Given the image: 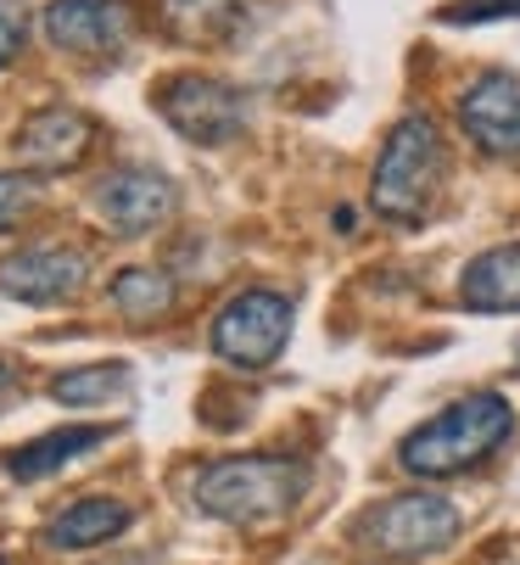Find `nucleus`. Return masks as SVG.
I'll list each match as a JSON object with an SVG mask.
<instances>
[{"label":"nucleus","mask_w":520,"mask_h":565,"mask_svg":"<svg viewBox=\"0 0 520 565\" xmlns=\"http://www.w3.org/2000/svg\"><path fill=\"white\" fill-rule=\"evenodd\" d=\"M509 431H514V403L503 392H465L397 443V465L414 481H448L487 465L509 443Z\"/></svg>","instance_id":"obj_1"},{"label":"nucleus","mask_w":520,"mask_h":565,"mask_svg":"<svg viewBox=\"0 0 520 565\" xmlns=\"http://www.w3.org/2000/svg\"><path fill=\"white\" fill-rule=\"evenodd\" d=\"M12 386H18V375H12V364H7V359H0V403L12 397Z\"/></svg>","instance_id":"obj_21"},{"label":"nucleus","mask_w":520,"mask_h":565,"mask_svg":"<svg viewBox=\"0 0 520 565\" xmlns=\"http://www.w3.org/2000/svg\"><path fill=\"white\" fill-rule=\"evenodd\" d=\"M91 202H96V213H102L107 230H118V235H146V230H157V224L173 218V207H180V191H173L168 174L129 163V169L102 174Z\"/></svg>","instance_id":"obj_11"},{"label":"nucleus","mask_w":520,"mask_h":565,"mask_svg":"<svg viewBox=\"0 0 520 565\" xmlns=\"http://www.w3.org/2000/svg\"><path fill=\"white\" fill-rule=\"evenodd\" d=\"M459 297L470 313H520V241L470 258L459 275Z\"/></svg>","instance_id":"obj_13"},{"label":"nucleus","mask_w":520,"mask_h":565,"mask_svg":"<svg viewBox=\"0 0 520 565\" xmlns=\"http://www.w3.org/2000/svg\"><path fill=\"white\" fill-rule=\"evenodd\" d=\"M107 437H113L107 426H56V431H45V437H34V443L12 448L0 465H7V476H12V481H45V476H56L62 465H73L78 454L102 448Z\"/></svg>","instance_id":"obj_14"},{"label":"nucleus","mask_w":520,"mask_h":565,"mask_svg":"<svg viewBox=\"0 0 520 565\" xmlns=\"http://www.w3.org/2000/svg\"><path fill=\"white\" fill-rule=\"evenodd\" d=\"M34 207V180L29 174H0V235L18 230Z\"/></svg>","instance_id":"obj_19"},{"label":"nucleus","mask_w":520,"mask_h":565,"mask_svg":"<svg viewBox=\"0 0 520 565\" xmlns=\"http://www.w3.org/2000/svg\"><path fill=\"white\" fill-rule=\"evenodd\" d=\"M437 18L443 23H503V18H520V0H454Z\"/></svg>","instance_id":"obj_20"},{"label":"nucleus","mask_w":520,"mask_h":565,"mask_svg":"<svg viewBox=\"0 0 520 565\" xmlns=\"http://www.w3.org/2000/svg\"><path fill=\"white\" fill-rule=\"evenodd\" d=\"M308 493V465L291 454H241L213 459L197 476V510L224 526H269L286 521Z\"/></svg>","instance_id":"obj_2"},{"label":"nucleus","mask_w":520,"mask_h":565,"mask_svg":"<svg viewBox=\"0 0 520 565\" xmlns=\"http://www.w3.org/2000/svg\"><path fill=\"white\" fill-rule=\"evenodd\" d=\"M113 308L124 319H135V326H151V319H162L173 308V280L162 269H146V264H129L113 275Z\"/></svg>","instance_id":"obj_16"},{"label":"nucleus","mask_w":520,"mask_h":565,"mask_svg":"<svg viewBox=\"0 0 520 565\" xmlns=\"http://www.w3.org/2000/svg\"><path fill=\"white\" fill-rule=\"evenodd\" d=\"M0 565H7V554H0Z\"/></svg>","instance_id":"obj_22"},{"label":"nucleus","mask_w":520,"mask_h":565,"mask_svg":"<svg viewBox=\"0 0 520 565\" xmlns=\"http://www.w3.org/2000/svg\"><path fill=\"white\" fill-rule=\"evenodd\" d=\"M40 29L62 56L113 62L140 34V18H135L129 0H51V7L40 12Z\"/></svg>","instance_id":"obj_7"},{"label":"nucleus","mask_w":520,"mask_h":565,"mask_svg":"<svg viewBox=\"0 0 520 565\" xmlns=\"http://www.w3.org/2000/svg\"><path fill=\"white\" fill-rule=\"evenodd\" d=\"M157 18L180 45L219 51V45H235L241 34H252L257 0H157Z\"/></svg>","instance_id":"obj_12"},{"label":"nucleus","mask_w":520,"mask_h":565,"mask_svg":"<svg viewBox=\"0 0 520 565\" xmlns=\"http://www.w3.org/2000/svg\"><path fill=\"white\" fill-rule=\"evenodd\" d=\"M29 45V0H0V73Z\"/></svg>","instance_id":"obj_18"},{"label":"nucleus","mask_w":520,"mask_h":565,"mask_svg":"<svg viewBox=\"0 0 520 565\" xmlns=\"http://www.w3.org/2000/svg\"><path fill=\"white\" fill-rule=\"evenodd\" d=\"M514 359H520V348H514Z\"/></svg>","instance_id":"obj_23"},{"label":"nucleus","mask_w":520,"mask_h":565,"mask_svg":"<svg viewBox=\"0 0 520 565\" xmlns=\"http://www.w3.org/2000/svg\"><path fill=\"white\" fill-rule=\"evenodd\" d=\"M291 297L280 291H235L213 313V353L235 370H264L291 342Z\"/></svg>","instance_id":"obj_6"},{"label":"nucleus","mask_w":520,"mask_h":565,"mask_svg":"<svg viewBox=\"0 0 520 565\" xmlns=\"http://www.w3.org/2000/svg\"><path fill=\"white\" fill-rule=\"evenodd\" d=\"M91 280V258L78 247H18L12 258H0V297L12 302H29V308H51V302H67L78 297V286Z\"/></svg>","instance_id":"obj_10"},{"label":"nucleus","mask_w":520,"mask_h":565,"mask_svg":"<svg viewBox=\"0 0 520 565\" xmlns=\"http://www.w3.org/2000/svg\"><path fill=\"white\" fill-rule=\"evenodd\" d=\"M129 392V364H84V370H62L51 381V397L62 409H102V403Z\"/></svg>","instance_id":"obj_17"},{"label":"nucleus","mask_w":520,"mask_h":565,"mask_svg":"<svg viewBox=\"0 0 520 565\" xmlns=\"http://www.w3.org/2000/svg\"><path fill=\"white\" fill-rule=\"evenodd\" d=\"M91 146H96V118L84 107H62V102L29 113L12 135V151L29 174H67L91 157Z\"/></svg>","instance_id":"obj_9"},{"label":"nucleus","mask_w":520,"mask_h":565,"mask_svg":"<svg viewBox=\"0 0 520 565\" xmlns=\"http://www.w3.org/2000/svg\"><path fill=\"white\" fill-rule=\"evenodd\" d=\"M443 180H448V146H443V129L431 118H403L381 157H375V174H370V207L386 218V224H425L431 207L443 196Z\"/></svg>","instance_id":"obj_3"},{"label":"nucleus","mask_w":520,"mask_h":565,"mask_svg":"<svg viewBox=\"0 0 520 565\" xmlns=\"http://www.w3.org/2000/svg\"><path fill=\"white\" fill-rule=\"evenodd\" d=\"M459 526H465L459 510L443 493L425 488V493H397V499L370 504L359 521V537L386 559H431V554L454 548Z\"/></svg>","instance_id":"obj_4"},{"label":"nucleus","mask_w":520,"mask_h":565,"mask_svg":"<svg viewBox=\"0 0 520 565\" xmlns=\"http://www.w3.org/2000/svg\"><path fill=\"white\" fill-rule=\"evenodd\" d=\"M162 124L173 135H185L191 146H224L246 129L252 118V102L230 85V78H213V73H173L151 90Z\"/></svg>","instance_id":"obj_5"},{"label":"nucleus","mask_w":520,"mask_h":565,"mask_svg":"<svg viewBox=\"0 0 520 565\" xmlns=\"http://www.w3.org/2000/svg\"><path fill=\"white\" fill-rule=\"evenodd\" d=\"M129 521H135V510L124 499H78L45 521V543L51 548H96V543H113L118 532H129Z\"/></svg>","instance_id":"obj_15"},{"label":"nucleus","mask_w":520,"mask_h":565,"mask_svg":"<svg viewBox=\"0 0 520 565\" xmlns=\"http://www.w3.org/2000/svg\"><path fill=\"white\" fill-rule=\"evenodd\" d=\"M459 129L476 151L498 163H520V78L514 73H481L459 90Z\"/></svg>","instance_id":"obj_8"}]
</instances>
